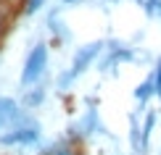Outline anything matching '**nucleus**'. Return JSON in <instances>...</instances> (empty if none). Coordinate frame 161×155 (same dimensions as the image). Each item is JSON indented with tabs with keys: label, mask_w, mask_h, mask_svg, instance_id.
Listing matches in <instances>:
<instances>
[{
	"label": "nucleus",
	"mask_w": 161,
	"mask_h": 155,
	"mask_svg": "<svg viewBox=\"0 0 161 155\" xmlns=\"http://www.w3.org/2000/svg\"><path fill=\"white\" fill-rule=\"evenodd\" d=\"M40 145H42V124L29 111H21L0 134L3 150H11V147H37L40 150Z\"/></svg>",
	"instance_id": "obj_1"
},
{
	"label": "nucleus",
	"mask_w": 161,
	"mask_h": 155,
	"mask_svg": "<svg viewBox=\"0 0 161 155\" xmlns=\"http://www.w3.org/2000/svg\"><path fill=\"white\" fill-rule=\"evenodd\" d=\"M50 69V48L45 39H37L29 50H26V58H24V66H21V76H19V90H26V87L42 82Z\"/></svg>",
	"instance_id": "obj_2"
},
{
	"label": "nucleus",
	"mask_w": 161,
	"mask_h": 155,
	"mask_svg": "<svg viewBox=\"0 0 161 155\" xmlns=\"http://www.w3.org/2000/svg\"><path fill=\"white\" fill-rule=\"evenodd\" d=\"M137 60H148V55H140L137 48H132L124 39L108 37L100 58L95 60V66H98V74H116L119 63H137Z\"/></svg>",
	"instance_id": "obj_3"
},
{
	"label": "nucleus",
	"mask_w": 161,
	"mask_h": 155,
	"mask_svg": "<svg viewBox=\"0 0 161 155\" xmlns=\"http://www.w3.org/2000/svg\"><path fill=\"white\" fill-rule=\"evenodd\" d=\"M103 48H106V39H92V42H87V45H82V48H77L74 55H71V66H69L71 76H74V79L85 76V74L95 66V60L100 58Z\"/></svg>",
	"instance_id": "obj_4"
},
{
	"label": "nucleus",
	"mask_w": 161,
	"mask_h": 155,
	"mask_svg": "<svg viewBox=\"0 0 161 155\" xmlns=\"http://www.w3.org/2000/svg\"><path fill=\"white\" fill-rule=\"evenodd\" d=\"M74 126H77V132H79L82 139H90V137H108V139H114L108 134V126L100 118L98 108H85V113L74 121Z\"/></svg>",
	"instance_id": "obj_5"
},
{
	"label": "nucleus",
	"mask_w": 161,
	"mask_h": 155,
	"mask_svg": "<svg viewBox=\"0 0 161 155\" xmlns=\"http://www.w3.org/2000/svg\"><path fill=\"white\" fill-rule=\"evenodd\" d=\"M45 26H48V32H50L48 48H64V45L71 42V32H69V26L64 24V5H56V8L48 11Z\"/></svg>",
	"instance_id": "obj_6"
},
{
	"label": "nucleus",
	"mask_w": 161,
	"mask_h": 155,
	"mask_svg": "<svg viewBox=\"0 0 161 155\" xmlns=\"http://www.w3.org/2000/svg\"><path fill=\"white\" fill-rule=\"evenodd\" d=\"M48 92H50V76H45L42 82H37V84L21 90V95H19L16 100H19V105H21L24 111L35 113V111H40V108L48 103Z\"/></svg>",
	"instance_id": "obj_7"
},
{
	"label": "nucleus",
	"mask_w": 161,
	"mask_h": 155,
	"mask_svg": "<svg viewBox=\"0 0 161 155\" xmlns=\"http://www.w3.org/2000/svg\"><path fill=\"white\" fill-rule=\"evenodd\" d=\"M156 118H158V113L153 108H145L143 121H140V155L151 152V137H153V129H156Z\"/></svg>",
	"instance_id": "obj_8"
},
{
	"label": "nucleus",
	"mask_w": 161,
	"mask_h": 155,
	"mask_svg": "<svg viewBox=\"0 0 161 155\" xmlns=\"http://www.w3.org/2000/svg\"><path fill=\"white\" fill-rule=\"evenodd\" d=\"M132 97H135V103H137L135 113H137V116H143L145 108H148V103H151V97H156V92H153V76H151V71H148V76H145L143 82L132 90Z\"/></svg>",
	"instance_id": "obj_9"
},
{
	"label": "nucleus",
	"mask_w": 161,
	"mask_h": 155,
	"mask_svg": "<svg viewBox=\"0 0 161 155\" xmlns=\"http://www.w3.org/2000/svg\"><path fill=\"white\" fill-rule=\"evenodd\" d=\"M77 152H79V147L71 145L66 137H58L53 142H42L37 150V155H77Z\"/></svg>",
	"instance_id": "obj_10"
},
{
	"label": "nucleus",
	"mask_w": 161,
	"mask_h": 155,
	"mask_svg": "<svg viewBox=\"0 0 161 155\" xmlns=\"http://www.w3.org/2000/svg\"><path fill=\"white\" fill-rule=\"evenodd\" d=\"M127 121H130V147L135 155H140V116L135 111H130Z\"/></svg>",
	"instance_id": "obj_11"
},
{
	"label": "nucleus",
	"mask_w": 161,
	"mask_h": 155,
	"mask_svg": "<svg viewBox=\"0 0 161 155\" xmlns=\"http://www.w3.org/2000/svg\"><path fill=\"white\" fill-rule=\"evenodd\" d=\"M135 5H140V11L151 18V21H161V0H132Z\"/></svg>",
	"instance_id": "obj_12"
},
{
	"label": "nucleus",
	"mask_w": 161,
	"mask_h": 155,
	"mask_svg": "<svg viewBox=\"0 0 161 155\" xmlns=\"http://www.w3.org/2000/svg\"><path fill=\"white\" fill-rule=\"evenodd\" d=\"M74 82H77V79L71 76V71H69V69H64V71H58V74H56V90H58V92L71 90V87H74Z\"/></svg>",
	"instance_id": "obj_13"
},
{
	"label": "nucleus",
	"mask_w": 161,
	"mask_h": 155,
	"mask_svg": "<svg viewBox=\"0 0 161 155\" xmlns=\"http://www.w3.org/2000/svg\"><path fill=\"white\" fill-rule=\"evenodd\" d=\"M48 3V0H21V5H19V13L21 16H35V13L42 11V5Z\"/></svg>",
	"instance_id": "obj_14"
},
{
	"label": "nucleus",
	"mask_w": 161,
	"mask_h": 155,
	"mask_svg": "<svg viewBox=\"0 0 161 155\" xmlns=\"http://www.w3.org/2000/svg\"><path fill=\"white\" fill-rule=\"evenodd\" d=\"M151 76H153V92H156V97L161 100V55L156 58V63H153Z\"/></svg>",
	"instance_id": "obj_15"
},
{
	"label": "nucleus",
	"mask_w": 161,
	"mask_h": 155,
	"mask_svg": "<svg viewBox=\"0 0 161 155\" xmlns=\"http://www.w3.org/2000/svg\"><path fill=\"white\" fill-rule=\"evenodd\" d=\"M11 21H8V18H3V16H0V48H3V42H5V37H8L11 34Z\"/></svg>",
	"instance_id": "obj_16"
},
{
	"label": "nucleus",
	"mask_w": 161,
	"mask_h": 155,
	"mask_svg": "<svg viewBox=\"0 0 161 155\" xmlns=\"http://www.w3.org/2000/svg\"><path fill=\"white\" fill-rule=\"evenodd\" d=\"M98 103H100V100H98L95 95H87V97H85V105H87V108H98Z\"/></svg>",
	"instance_id": "obj_17"
},
{
	"label": "nucleus",
	"mask_w": 161,
	"mask_h": 155,
	"mask_svg": "<svg viewBox=\"0 0 161 155\" xmlns=\"http://www.w3.org/2000/svg\"><path fill=\"white\" fill-rule=\"evenodd\" d=\"M79 3V0H61V5H64V8H69V5H77Z\"/></svg>",
	"instance_id": "obj_18"
},
{
	"label": "nucleus",
	"mask_w": 161,
	"mask_h": 155,
	"mask_svg": "<svg viewBox=\"0 0 161 155\" xmlns=\"http://www.w3.org/2000/svg\"><path fill=\"white\" fill-rule=\"evenodd\" d=\"M106 3H114V5H119V3H124V0H106Z\"/></svg>",
	"instance_id": "obj_19"
}]
</instances>
